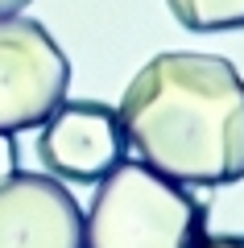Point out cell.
Instances as JSON below:
<instances>
[{
	"mask_svg": "<svg viewBox=\"0 0 244 248\" xmlns=\"http://www.w3.org/2000/svg\"><path fill=\"white\" fill-rule=\"evenodd\" d=\"M120 133L145 166L182 186L244 178V79L219 54L166 50L120 95Z\"/></svg>",
	"mask_w": 244,
	"mask_h": 248,
	"instance_id": "6da1fadb",
	"label": "cell"
},
{
	"mask_svg": "<svg viewBox=\"0 0 244 248\" xmlns=\"http://www.w3.org/2000/svg\"><path fill=\"white\" fill-rule=\"evenodd\" d=\"M203 236L207 203L145 161H120L104 174L83 215L87 248H199Z\"/></svg>",
	"mask_w": 244,
	"mask_h": 248,
	"instance_id": "7a4b0ae2",
	"label": "cell"
},
{
	"mask_svg": "<svg viewBox=\"0 0 244 248\" xmlns=\"http://www.w3.org/2000/svg\"><path fill=\"white\" fill-rule=\"evenodd\" d=\"M70 58L42 21L0 17V133L42 128L66 99Z\"/></svg>",
	"mask_w": 244,
	"mask_h": 248,
	"instance_id": "3957f363",
	"label": "cell"
},
{
	"mask_svg": "<svg viewBox=\"0 0 244 248\" xmlns=\"http://www.w3.org/2000/svg\"><path fill=\"white\" fill-rule=\"evenodd\" d=\"M124 149L129 145H124L116 108L96 99H62L37 137V161L58 182L96 186L124 161Z\"/></svg>",
	"mask_w": 244,
	"mask_h": 248,
	"instance_id": "277c9868",
	"label": "cell"
},
{
	"mask_svg": "<svg viewBox=\"0 0 244 248\" xmlns=\"http://www.w3.org/2000/svg\"><path fill=\"white\" fill-rule=\"evenodd\" d=\"M0 248H87L79 199L54 174L0 178Z\"/></svg>",
	"mask_w": 244,
	"mask_h": 248,
	"instance_id": "5b68a950",
	"label": "cell"
},
{
	"mask_svg": "<svg viewBox=\"0 0 244 248\" xmlns=\"http://www.w3.org/2000/svg\"><path fill=\"white\" fill-rule=\"evenodd\" d=\"M178 25L195 33H224L244 29V0H166Z\"/></svg>",
	"mask_w": 244,
	"mask_h": 248,
	"instance_id": "8992f818",
	"label": "cell"
},
{
	"mask_svg": "<svg viewBox=\"0 0 244 248\" xmlns=\"http://www.w3.org/2000/svg\"><path fill=\"white\" fill-rule=\"evenodd\" d=\"M17 174V141L13 133H0V178Z\"/></svg>",
	"mask_w": 244,
	"mask_h": 248,
	"instance_id": "52a82bcc",
	"label": "cell"
},
{
	"mask_svg": "<svg viewBox=\"0 0 244 248\" xmlns=\"http://www.w3.org/2000/svg\"><path fill=\"white\" fill-rule=\"evenodd\" d=\"M199 248H244V236H203L199 240Z\"/></svg>",
	"mask_w": 244,
	"mask_h": 248,
	"instance_id": "ba28073f",
	"label": "cell"
},
{
	"mask_svg": "<svg viewBox=\"0 0 244 248\" xmlns=\"http://www.w3.org/2000/svg\"><path fill=\"white\" fill-rule=\"evenodd\" d=\"M29 0H0V17H13V13H21Z\"/></svg>",
	"mask_w": 244,
	"mask_h": 248,
	"instance_id": "9c48e42d",
	"label": "cell"
}]
</instances>
